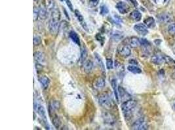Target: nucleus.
<instances>
[{
  "label": "nucleus",
  "instance_id": "1",
  "mask_svg": "<svg viewBox=\"0 0 175 130\" xmlns=\"http://www.w3.org/2000/svg\"><path fill=\"white\" fill-rule=\"evenodd\" d=\"M60 18V11L58 8L54 7L51 9V19L49 21V29L52 35H56L59 29V20Z\"/></svg>",
  "mask_w": 175,
  "mask_h": 130
},
{
  "label": "nucleus",
  "instance_id": "2",
  "mask_svg": "<svg viewBox=\"0 0 175 130\" xmlns=\"http://www.w3.org/2000/svg\"><path fill=\"white\" fill-rule=\"evenodd\" d=\"M136 106V102L135 100H132L131 99L123 102L121 108H122V112L125 118H128V117H130L131 116L132 111L135 109Z\"/></svg>",
  "mask_w": 175,
  "mask_h": 130
},
{
  "label": "nucleus",
  "instance_id": "3",
  "mask_svg": "<svg viewBox=\"0 0 175 130\" xmlns=\"http://www.w3.org/2000/svg\"><path fill=\"white\" fill-rule=\"evenodd\" d=\"M34 111L37 113L42 121L43 124L46 129H49V126L48 125V122L47 120V116H46V111H45V107L39 103L38 102H34Z\"/></svg>",
  "mask_w": 175,
  "mask_h": 130
},
{
  "label": "nucleus",
  "instance_id": "4",
  "mask_svg": "<svg viewBox=\"0 0 175 130\" xmlns=\"http://www.w3.org/2000/svg\"><path fill=\"white\" fill-rule=\"evenodd\" d=\"M98 103L101 106L105 109H111L113 106V102L110 98V96L106 93L102 94L99 96Z\"/></svg>",
  "mask_w": 175,
  "mask_h": 130
},
{
  "label": "nucleus",
  "instance_id": "5",
  "mask_svg": "<svg viewBox=\"0 0 175 130\" xmlns=\"http://www.w3.org/2000/svg\"><path fill=\"white\" fill-rule=\"evenodd\" d=\"M132 129L135 130H145L148 129V124L144 119L140 118L132 125Z\"/></svg>",
  "mask_w": 175,
  "mask_h": 130
},
{
  "label": "nucleus",
  "instance_id": "6",
  "mask_svg": "<svg viewBox=\"0 0 175 130\" xmlns=\"http://www.w3.org/2000/svg\"><path fill=\"white\" fill-rule=\"evenodd\" d=\"M116 9L118 11L120 14H125L130 10V7L126 3L123 2H119L115 5Z\"/></svg>",
  "mask_w": 175,
  "mask_h": 130
},
{
  "label": "nucleus",
  "instance_id": "7",
  "mask_svg": "<svg viewBox=\"0 0 175 130\" xmlns=\"http://www.w3.org/2000/svg\"><path fill=\"white\" fill-rule=\"evenodd\" d=\"M134 29L137 33H139V35L143 36L146 35L148 33V27L143 24H138L135 25Z\"/></svg>",
  "mask_w": 175,
  "mask_h": 130
},
{
  "label": "nucleus",
  "instance_id": "8",
  "mask_svg": "<svg viewBox=\"0 0 175 130\" xmlns=\"http://www.w3.org/2000/svg\"><path fill=\"white\" fill-rule=\"evenodd\" d=\"M118 52L122 56L124 57H128L130 56L131 53V50L129 46L128 45H122L118 48Z\"/></svg>",
  "mask_w": 175,
  "mask_h": 130
},
{
  "label": "nucleus",
  "instance_id": "9",
  "mask_svg": "<svg viewBox=\"0 0 175 130\" xmlns=\"http://www.w3.org/2000/svg\"><path fill=\"white\" fill-rule=\"evenodd\" d=\"M102 119L104 120V122H105V123L108 125H113L115 122V119L114 116L109 113H103Z\"/></svg>",
  "mask_w": 175,
  "mask_h": 130
},
{
  "label": "nucleus",
  "instance_id": "10",
  "mask_svg": "<svg viewBox=\"0 0 175 130\" xmlns=\"http://www.w3.org/2000/svg\"><path fill=\"white\" fill-rule=\"evenodd\" d=\"M118 94H119V98L123 102H125L127 100H131L130 94H129L127 92H126L125 90L122 87H118Z\"/></svg>",
  "mask_w": 175,
  "mask_h": 130
},
{
  "label": "nucleus",
  "instance_id": "11",
  "mask_svg": "<svg viewBox=\"0 0 175 130\" xmlns=\"http://www.w3.org/2000/svg\"><path fill=\"white\" fill-rule=\"evenodd\" d=\"M151 62L156 65H160L165 62V56H163L161 54H155L152 57Z\"/></svg>",
  "mask_w": 175,
  "mask_h": 130
},
{
  "label": "nucleus",
  "instance_id": "12",
  "mask_svg": "<svg viewBox=\"0 0 175 130\" xmlns=\"http://www.w3.org/2000/svg\"><path fill=\"white\" fill-rule=\"evenodd\" d=\"M105 84L106 83H105V79L100 77L95 79V81H94V83H93V86L95 89L101 90L104 87H105Z\"/></svg>",
  "mask_w": 175,
  "mask_h": 130
},
{
  "label": "nucleus",
  "instance_id": "13",
  "mask_svg": "<svg viewBox=\"0 0 175 130\" xmlns=\"http://www.w3.org/2000/svg\"><path fill=\"white\" fill-rule=\"evenodd\" d=\"M93 62L91 60H85L84 62H83V69H84V71L87 73H91L92 72V70L93 69Z\"/></svg>",
  "mask_w": 175,
  "mask_h": 130
},
{
  "label": "nucleus",
  "instance_id": "14",
  "mask_svg": "<svg viewBox=\"0 0 175 130\" xmlns=\"http://www.w3.org/2000/svg\"><path fill=\"white\" fill-rule=\"evenodd\" d=\"M39 82L40 83L41 88H42L43 89H46L49 87L50 81H49V79L47 76H45V75H42V76L39 78Z\"/></svg>",
  "mask_w": 175,
  "mask_h": 130
},
{
  "label": "nucleus",
  "instance_id": "15",
  "mask_svg": "<svg viewBox=\"0 0 175 130\" xmlns=\"http://www.w3.org/2000/svg\"><path fill=\"white\" fill-rule=\"evenodd\" d=\"M35 61L39 64H42L45 61L44 53L41 52H36L34 54Z\"/></svg>",
  "mask_w": 175,
  "mask_h": 130
},
{
  "label": "nucleus",
  "instance_id": "16",
  "mask_svg": "<svg viewBox=\"0 0 175 130\" xmlns=\"http://www.w3.org/2000/svg\"><path fill=\"white\" fill-rule=\"evenodd\" d=\"M157 18H158V20H159L162 23H169L171 22L173 20L171 16L166 13H162L160 15H158Z\"/></svg>",
  "mask_w": 175,
  "mask_h": 130
},
{
  "label": "nucleus",
  "instance_id": "17",
  "mask_svg": "<svg viewBox=\"0 0 175 130\" xmlns=\"http://www.w3.org/2000/svg\"><path fill=\"white\" fill-rule=\"evenodd\" d=\"M48 14L47 9L44 6H41L39 8V18L41 20H44L47 18Z\"/></svg>",
  "mask_w": 175,
  "mask_h": 130
},
{
  "label": "nucleus",
  "instance_id": "18",
  "mask_svg": "<svg viewBox=\"0 0 175 130\" xmlns=\"http://www.w3.org/2000/svg\"><path fill=\"white\" fill-rule=\"evenodd\" d=\"M70 38L77 45H80V39L78 35L74 31H71L69 33Z\"/></svg>",
  "mask_w": 175,
  "mask_h": 130
},
{
  "label": "nucleus",
  "instance_id": "19",
  "mask_svg": "<svg viewBox=\"0 0 175 130\" xmlns=\"http://www.w3.org/2000/svg\"><path fill=\"white\" fill-rule=\"evenodd\" d=\"M111 85L112 87V89L114 90L115 97L116 98L117 102H119V94H118V88L117 87V81L115 79H112L111 81Z\"/></svg>",
  "mask_w": 175,
  "mask_h": 130
},
{
  "label": "nucleus",
  "instance_id": "20",
  "mask_svg": "<svg viewBox=\"0 0 175 130\" xmlns=\"http://www.w3.org/2000/svg\"><path fill=\"white\" fill-rule=\"evenodd\" d=\"M124 36L123 33L121 31H114L112 35V37L115 42H118L119 40H122Z\"/></svg>",
  "mask_w": 175,
  "mask_h": 130
},
{
  "label": "nucleus",
  "instance_id": "21",
  "mask_svg": "<svg viewBox=\"0 0 175 130\" xmlns=\"http://www.w3.org/2000/svg\"><path fill=\"white\" fill-rule=\"evenodd\" d=\"M130 16L132 20L136 21V22H139V21H140L142 18V14L140 13V11L137 10L133 11L131 13Z\"/></svg>",
  "mask_w": 175,
  "mask_h": 130
},
{
  "label": "nucleus",
  "instance_id": "22",
  "mask_svg": "<svg viewBox=\"0 0 175 130\" xmlns=\"http://www.w3.org/2000/svg\"><path fill=\"white\" fill-rule=\"evenodd\" d=\"M129 45L132 48H137L140 45L139 39L136 37H132L131 39L129 40Z\"/></svg>",
  "mask_w": 175,
  "mask_h": 130
},
{
  "label": "nucleus",
  "instance_id": "23",
  "mask_svg": "<svg viewBox=\"0 0 175 130\" xmlns=\"http://www.w3.org/2000/svg\"><path fill=\"white\" fill-rule=\"evenodd\" d=\"M127 70L129 72L133 74H140L142 72V70L139 68V67L132 65L127 66Z\"/></svg>",
  "mask_w": 175,
  "mask_h": 130
},
{
  "label": "nucleus",
  "instance_id": "24",
  "mask_svg": "<svg viewBox=\"0 0 175 130\" xmlns=\"http://www.w3.org/2000/svg\"><path fill=\"white\" fill-rule=\"evenodd\" d=\"M144 24L146 26L148 27H153L155 26V20L152 17H148L144 21Z\"/></svg>",
  "mask_w": 175,
  "mask_h": 130
},
{
  "label": "nucleus",
  "instance_id": "25",
  "mask_svg": "<svg viewBox=\"0 0 175 130\" xmlns=\"http://www.w3.org/2000/svg\"><path fill=\"white\" fill-rule=\"evenodd\" d=\"M52 122H53V124L54 125V126H55L56 128H58L60 126V125H61L60 120L56 115L53 116Z\"/></svg>",
  "mask_w": 175,
  "mask_h": 130
},
{
  "label": "nucleus",
  "instance_id": "26",
  "mask_svg": "<svg viewBox=\"0 0 175 130\" xmlns=\"http://www.w3.org/2000/svg\"><path fill=\"white\" fill-rule=\"evenodd\" d=\"M165 62L167 63L169 66L172 67V68H175V61L173 59H172L170 57L165 55Z\"/></svg>",
  "mask_w": 175,
  "mask_h": 130
},
{
  "label": "nucleus",
  "instance_id": "27",
  "mask_svg": "<svg viewBox=\"0 0 175 130\" xmlns=\"http://www.w3.org/2000/svg\"><path fill=\"white\" fill-rule=\"evenodd\" d=\"M94 57H95L96 60H97V61L98 62V64L99 65V66H101V68H102V71H104V72H105V65H104V62H103V61L102 60L101 57H100L98 55V54H97V53H94Z\"/></svg>",
  "mask_w": 175,
  "mask_h": 130
},
{
  "label": "nucleus",
  "instance_id": "28",
  "mask_svg": "<svg viewBox=\"0 0 175 130\" xmlns=\"http://www.w3.org/2000/svg\"><path fill=\"white\" fill-rule=\"evenodd\" d=\"M74 12H75V15H76L78 21H80L81 25L83 24V16L81 14L80 11L77 10H75Z\"/></svg>",
  "mask_w": 175,
  "mask_h": 130
},
{
  "label": "nucleus",
  "instance_id": "29",
  "mask_svg": "<svg viewBox=\"0 0 175 130\" xmlns=\"http://www.w3.org/2000/svg\"><path fill=\"white\" fill-rule=\"evenodd\" d=\"M108 12H109V10H108V8L106 5L101 6L100 13H101L102 15L105 16V15H106Z\"/></svg>",
  "mask_w": 175,
  "mask_h": 130
},
{
  "label": "nucleus",
  "instance_id": "30",
  "mask_svg": "<svg viewBox=\"0 0 175 130\" xmlns=\"http://www.w3.org/2000/svg\"><path fill=\"white\" fill-rule=\"evenodd\" d=\"M50 106H51L53 109L57 110V109H58L60 108V103L58 101L55 100V101H53L52 102V103L50 105Z\"/></svg>",
  "mask_w": 175,
  "mask_h": 130
},
{
  "label": "nucleus",
  "instance_id": "31",
  "mask_svg": "<svg viewBox=\"0 0 175 130\" xmlns=\"http://www.w3.org/2000/svg\"><path fill=\"white\" fill-rule=\"evenodd\" d=\"M168 31L171 35L175 34V23L170 24L168 27Z\"/></svg>",
  "mask_w": 175,
  "mask_h": 130
},
{
  "label": "nucleus",
  "instance_id": "32",
  "mask_svg": "<svg viewBox=\"0 0 175 130\" xmlns=\"http://www.w3.org/2000/svg\"><path fill=\"white\" fill-rule=\"evenodd\" d=\"M139 40H140V45L143 46H144V47H148V46H149V45H150V43H149V42L146 39H143V38H142V39H139Z\"/></svg>",
  "mask_w": 175,
  "mask_h": 130
},
{
  "label": "nucleus",
  "instance_id": "33",
  "mask_svg": "<svg viewBox=\"0 0 175 130\" xmlns=\"http://www.w3.org/2000/svg\"><path fill=\"white\" fill-rule=\"evenodd\" d=\"M41 43V39L38 35H35L34 36V45L38 46Z\"/></svg>",
  "mask_w": 175,
  "mask_h": 130
},
{
  "label": "nucleus",
  "instance_id": "34",
  "mask_svg": "<svg viewBox=\"0 0 175 130\" xmlns=\"http://www.w3.org/2000/svg\"><path fill=\"white\" fill-rule=\"evenodd\" d=\"M106 67L109 70L113 68V61L111 59H106Z\"/></svg>",
  "mask_w": 175,
  "mask_h": 130
},
{
  "label": "nucleus",
  "instance_id": "35",
  "mask_svg": "<svg viewBox=\"0 0 175 130\" xmlns=\"http://www.w3.org/2000/svg\"><path fill=\"white\" fill-rule=\"evenodd\" d=\"M39 18V8H34V20L36 21Z\"/></svg>",
  "mask_w": 175,
  "mask_h": 130
},
{
  "label": "nucleus",
  "instance_id": "36",
  "mask_svg": "<svg viewBox=\"0 0 175 130\" xmlns=\"http://www.w3.org/2000/svg\"><path fill=\"white\" fill-rule=\"evenodd\" d=\"M87 56V53L86 49H83L81 52V60L83 62H83L86 60Z\"/></svg>",
  "mask_w": 175,
  "mask_h": 130
},
{
  "label": "nucleus",
  "instance_id": "37",
  "mask_svg": "<svg viewBox=\"0 0 175 130\" xmlns=\"http://www.w3.org/2000/svg\"><path fill=\"white\" fill-rule=\"evenodd\" d=\"M100 2V0H89V5L91 7H97Z\"/></svg>",
  "mask_w": 175,
  "mask_h": 130
},
{
  "label": "nucleus",
  "instance_id": "38",
  "mask_svg": "<svg viewBox=\"0 0 175 130\" xmlns=\"http://www.w3.org/2000/svg\"><path fill=\"white\" fill-rule=\"evenodd\" d=\"M65 2L66 3V5L68 7V8L70 9V10L71 11H74V9H73V5H72V3H71L70 0H65Z\"/></svg>",
  "mask_w": 175,
  "mask_h": 130
},
{
  "label": "nucleus",
  "instance_id": "39",
  "mask_svg": "<svg viewBox=\"0 0 175 130\" xmlns=\"http://www.w3.org/2000/svg\"><path fill=\"white\" fill-rule=\"evenodd\" d=\"M127 1L129 2H131V3H132V5L135 7L138 6V2H137L136 0H127Z\"/></svg>",
  "mask_w": 175,
  "mask_h": 130
},
{
  "label": "nucleus",
  "instance_id": "40",
  "mask_svg": "<svg viewBox=\"0 0 175 130\" xmlns=\"http://www.w3.org/2000/svg\"><path fill=\"white\" fill-rule=\"evenodd\" d=\"M129 63H130L131 65H138V62L136 61V59H130V61H129Z\"/></svg>",
  "mask_w": 175,
  "mask_h": 130
},
{
  "label": "nucleus",
  "instance_id": "41",
  "mask_svg": "<svg viewBox=\"0 0 175 130\" xmlns=\"http://www.w3.org/2000/svg\"><path fill=\"white\" fill-rule=\"evenodd\" d=\"M171 77H172V78L173 79H175V72L172 74V75H171Z\"/></svg>",
  "mask_w": 175,
  "mask_h": 130
},
{
  "label": "nucleus",
  "instance_id": "42",
  "mask_svg": "<svg viewBox=\"0 0 175 130\" xmlns=\"http://www.w3.org/2000/svg\"><path fill=\"white\" fill-rule=\"evenodd\" d=\"M60 1L62 2H65V0H60Z\"/></svg>",
  "mask_w": 175,
  "mask_h": 130
},
{
  "label": "nucleus",
  "instance_id": "43",
  "mask_svg": "<svg viewBox=\"0 0 175 130\" xmlns=\"http://www.w3.org/2000/svg\"><path fill=\"white\" fill-rule=\"evenodd\" d=\"M34 2H36V1H37V0H34Z\"/></svg>",
  "mask_w": 175,
  "mask_h": 130
}]
</instances>
